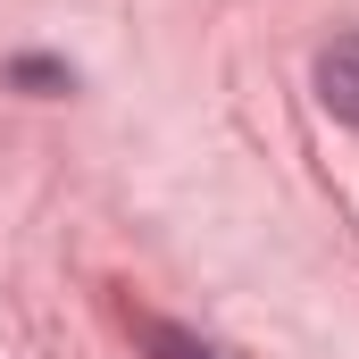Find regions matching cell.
<instances>
[{"label":"cell","instance_id":"3957f363","mask_svg":"<svg viewBox=\"0 0 359 359\" xmlns=\"http://www.w3.org/2000/svg\"><path fill=\"white\" fill-rule=\"evenodd\" d=\"M17 84H67V67H50V59H17Z\"/></svg>","mask_w":359,"mask_h":359},{"label":"cell","instance_id":"7a4b0ae2","mask_svg":"<svg viewBox=\"0 0 359 359\" xmlns=\"http://www.w3.org/2000/svg\"><path fill=\"white\" fill-rule=\"evenodd\" d=\"M151 351H159V359H217V351H201V343H192V334H168V326H159V334H151Z\"/></svg>","mask_w":359,"mask_h":359},{"label":"cell","instance_id":"6da1fadb","mask_svg":"<svg viewBox=\"0 0 359 359\" xmlns=\"http://www.w3.org/2000/svg\"><path fill=\"white\" fill-rule=\"evenodd\" d=\"M318 100H326L343 126H359V34H343V42L318 59Z\"/></svg>","mask_w":359,"mask_h":359}]
</instances>
